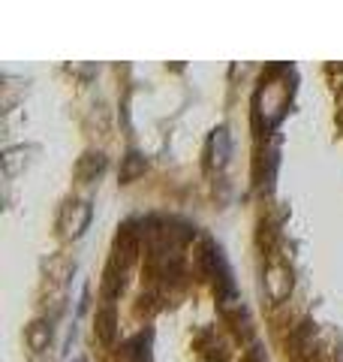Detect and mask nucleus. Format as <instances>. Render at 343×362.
Here are the masks:
<instances>
[{
  "mask_svg": "<svg viewBox=\"0 0 343 362\" xmlns=\"http://www.w3.org/2000/svg\"><path fill=\"white\" fill-rule=\"evenodd\" d=\"M283 109H286V85L274 82V85H265L259 90V112L268 124L277 121L283 115Z\"/></svg>",
  "mask_w": 343,
  "mask_h": 362,
  "instance_id": "1",
  "label": "nucleus"
},
{
  "mask_svg": "<svg viewBox=\"0 0 343 362\" xmlns=\"http://www.w3.org/2000/svg\"><path fill=\"white\" fill-rule=\"evenodd\" d=\"M90 223V206L88 202H66L61 211V230L66 235H82Z\"/></svg>",
  "mask_w": 343,
  "mask_h": 362,
  "instance_id": "2",
  "label": "nucleus"
},
{
  "mask_svg": "<svg viewBox=\"0 0 343 362\" xmlns=\"http://www.w3.org/2000/svg\"><path fill=\"white\" fill-rule=\"evenodd\" d=\"M265 287H268V296L280 302V299L289 296L292 281H289V275H286L283 266H271V269L265 272Z\"/></svg>",
  "mask_w": 343,
  "mask_h": 362,
  "instance_id": "3",
  "label": "nucleus"
},
{
  "mask_svg": "<svg viewBox=\"0 0 343 362\" xmlns=\"http://www.w3.org/2000/svg\"><path fill=\"white\" fill-rule=\"evenodd\" d=\"M226 160H229V133L220 127V130H214V136H211V163L217 169H223Z\"/></svg>",
  "mask_w": 343,
  "mask_h": 362,
  "instance_id": "4",
  "label": "nucleus"
},
{
  "mask_svg": "<svg viewBox=\"0 0 343 362\" xmlns=\"http://www.w3.org/2000/svg\"><path fill=\"white\" fill-rule=\"evenodd\" d=\"M49 338H52V326L45 323V320H37L28 329V344H30V350H37V354L49 347Z\"/></svg>",
  "mask_w": 343,
  "mask_h": 362,
  "instance_id": "5",
  "label": "nucleus"
},
{
  "mask_svg": "<svg viewBox=\"0 0 343 362\" xmlns=\"http://www.w3.org/2000/svg\"><path fill=\"white\" fill-rule=\"evenodd\" d=\"M45 269H49V275L54 278V281H64V275H70V263H66V257H61V254H57V257H52L49 259V263H45Z\"/></svg>",
  "mask_w": 343,
  "mask_h": 362,
  "instance_id": "6",
  "label": "nucleus"
},
{
  "mask_svg": "<svg viewBox=\"0 0 343 362\" xmlns=\"http://www.w3.org/2000/svg\"><path fill=\"white\" fill-rule=\"evenodd\" d=\"M112 323H114V314H112V308H106L102 311V317H100V335L106 338V341H112Z\"/></svg>",
  "mask_w": 343,
  "mask_h": 362,
  "instance_id": "7",
  "label": "nucleus"
},
{
  "mask_svg": "<svg viewBox=\"0 0 343 362\" xmlns=\"http://www.w3.org/2000/svg\"><path fill=\"white\" fill-rule=\"evenodd\" d=\"M142 169H145V163L139 160V154H130V157H127V169H124V178L130 181L133 175H139Z\"/></svg>",
  "mask_w": 343,
  "mask_h": 362,
  "instance_id": "8",
  "label": "nucleus"
}]
</instances>
